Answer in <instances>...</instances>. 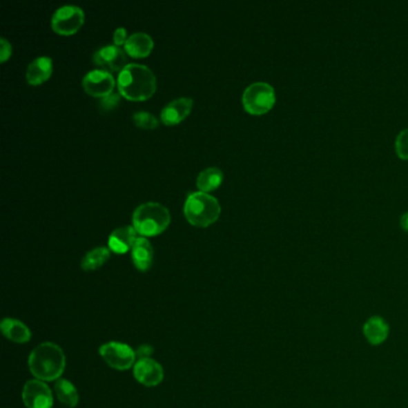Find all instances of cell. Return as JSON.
<instances>
[{
  "instance_id": "7402d4cb",
  "label": "cell",
  "mask_w": 408,
  "mask_h": 408,
  "mask_svg": "<svg viewBox=\"0 0 408 408\" xmlns=\"http://www.w3.org/2000/svg\"><path fill=\"white\" fill-rule=\"evenodd\" d=\"M133 122L140 128L151 130L158 126V119L153 114L148 112H137L133 114Z\"/></svg>"
},
{
  "instance_id": "ac0fdd59",
  "label": "cell",
  "mask_w": 408,
  "mask_h": 408,
  "mask_svg": "<svg viewBox=\"0 0 408 408\" xmlns=\"http://www.w3.org/2000/svg\"><path fill=\"white\" fill-rule=\"evenodd\" d=\"M0 327L5 337L16 344H26L32 339L30 329L19 320L8 318L1 321Z\"/></svg>"
},
{
  "instance_id": "9a60e30c",
  "label": "cell",
  "mask_w": 408,
  "mask_h": 408,
  "mask_svg": "<svg viewBox=\"0 0 408 408\" xmlns=\"http://www.w3.org/2000/svg\"><path fill=\"white\" fill-rule=\"evenodd\" d=\"M130 251L132 261L137 269L145 272L151 267L153 261V248L148 240L145 237L137 238Z\"/></svg>"
},
{
  "instance_id": "4316f807",
  "label": "cell",
  "mask_w": 408,
  "mask_h": 408,
  "mask_svg": "<svg viewBox=\"0 0 408 408\" xmlns=\"http://www.w3.org/2000/svg\"><path fill=\"white\" fill-rule=\"evenodd\" d=\"M400 223H401V226H402L406 231H408V212H406V213L402 215L401 220H400Z\"/></svg>"
},
{
  "instance_id": "277c9868",
  "label": "cell",
  "mask_w": 408,
  "mask_h": 408,
  "mask_svg": "<svg viewBox=\"0 0 408 408\" xmlns=\"http://www.w3.org/2000/svg\"><path fill=\"white\" fill-rule=\"evenodd\" d=\"M184 210V215L191 224L207 226L218 220L222 207L220 202L211 194L194 192L187 197Z\"/></svg>"
},
{
  "instance_id": "8fae6325",
  "label": "cell",
  "mask_w": 408,
  "mask_h": 408,
  "mask_svg": "<svg viewBox=\"0 0 408 408\" xmlns=\"http://www.w3.org/2000/svg\"><path fill=\"white\" fill-rule=\"evenodd\" d=\"M133 375L135 380L146 387H156L164 378V370L155 359H138L135 364Z\"/></svg>"
},
{
  "instance_id": "3957f363",
  "label": "cell",
  "mask_w": 408,
  "mask_h": 408,
  "mask_svg": "<svg viewBox=\"0 0 408 408\" xmlns=\"http://www.w3.org/2000/svg\"><path fill=\"white\" fill-rule=\"evenodd\" d=\"M135 231L143 236H155L163 233L171 223V213L159 202H144L132 215Z\"/></svg>"
},
{
  "instance_id": "e0dca14e",
  "label": "cell",
  "mask_w": 408,
  "mask_h": 408,
  "mask_svg": "<svg viewBox=\"0 0 408 408\" xmlns=\"http://www.w3.org/2000/svg\"><path fill=\"white\" fill-rule=\"evenodd\" d=\"M363 333L371 345H381L388 338L389 326L381 316H373L364 324Z\"/></svg>"
},
{
  "instance_id": "5bb4252c",
  "label": "cell",
  "mask_w": 408,
  "mask_h": 408,
  "mask_svg": "<svg viewBox=\"0 0 408 408\" xmlns=\"http://www.w3.org/2000/svg\"><path fill=\"white\" fill-rule=\"evenodd\" d=\"M53 71V61L50 57H37L28 65L26 77L27 81L32 86H37L50 78Z\"/></svg>"
},
{
  "instance_id": "30bf717a",
  "label": "cell",
  "mask_w": 408,
  "mask_h": 408,
  "mask_svg": "<svg viewBox=\"0 0 408 408\" xmlns=\"http://www.w3.org/2000/svg\"><path fill=\"white\" fill-rule=\"evenodd\" d=\"M115 86V79L110 72L96 68L88 72L83 78V88L94 97H106L112 94Z\"/></svg>"
},
{
  "instance_id": "d4e9b609",
  "label": "cell",
  "mask_w": 408,
  "mask_h": 408,
  "mask_svg": "<svg viewBox=\"0 0 408 408\" xmlns=\"http://www.w3.org/2000/svg\"><path fill=\"white\" fill-rule=\"evenodd\" d=\"M0 43H1V58H0V60L5 61L6 59L10 58L11 52H12V47H11V43H10L9 41L6 40L5 37H1Z\"/></svg>"
},
{
  "instance_id": "44dd1931",
  "label": "cell",
  "mask_w": 408,
  "mask_h": 408,
  "mask_svg": "<svg viewBox=\"0 0 408 408\" xmlns=\"http://www.w3.org/2000/svg\"><path fill=\"white\" fill-rule=\"evenodd\" d=\"M110 258V249L107 247H96L88 251L81 259V266L84 271H95L104 266Z\"/></svg>"
},
{
  "instance_id": "7c38bea8",
  "label": "cell",
  "mask_w": 408,
  "mask_h": 408,
  "mask_svg": "<svg viewBox=\"0 0 408 408\" xmlns=\"http://www.w3.org/2000/svg\"><path fill=\"white\" fill-rule=\"evenodd\" d=\"M193 108V99L189 97H179L173 99L162 109L161 120L166 125H176L188 115Z\"/></svg>"
},
{
  "instance_id": "cb8c5ba5",
  "label": "cell",
  "mask_w": 408,
  "mask_h": 408,
  "mask_svg": "<svg viewBox=\"0 0 408 408\" xmlns=\"http://www.w3.org/2000/svg\"><path fill=\"white\" fill-rule=\"evenodd\" d=\"M119 101H120V95L117 94V93H112L106 97H102L99 106L104 108V110H110L113 108L117 107Z\"/></svg>"
},
{
  "instance_id": "7a4b0ae2",
  "label": "cell",
  "mask_w": 408,
  "mask_h": 408,
  "mask_svg": "<svg viewBox=\"0 0 408 408\" xmlns=\"http://www.w3.org/2000/svg\"><path fill=\"white\" fill-rule=\"evenodd\" d=\"M156 76L148 66L128 64L117 77V88L122 96L133 101H143L156 91Z\"/></svg>"
},
{
  "instance_id": "4fadbf2b",
  "label": "cell",
  "mask_w": 408,
  "mask_h": 408,
  "mask_svg": "<svg viewBox=\"0 0 408 408\" xmlns=\"http://www.w3.org/2000/svg\"><path fill=\"white\" fill-rule=\"evenodd\" d=\"M135 226L130 225H126V226H120L114 230L109 240H108V244H109V249L117 253V254H124L126 251H130L135 244Z\"/></svg>"
},
{
  "instance_id": "ffe728a7",
  "label": "cell",
  "mask_w": 408,
  "mask_h": 408,
  "mask_svg": "<svg viewBox=\"0 0 408 408\" xmlns=\"http://www.w3.org/2000/svg\"><path fill=\"white\" fill-rule=\"evenodd\" d=\"M54 391L55 394L58 396L59 401L61 404L66 405L68 407H76L79 401V395L77 391L76 387L72 385L71 382L68 380H64L60 378L58 381L55 382V386H54Z\"/></svg>"
},
{
  "instance_id": "603a6c76",
  "label": "cell",
  "mask_w": 408,
  "mask_h": 408,
  "mask_svg": "<svg viewBox=\"0 0 408 408\" xmlns=\"http://www.w3.org/2000/svg\"><path fill=\"white\" fill-rule=\"evenodd\" d=\"M395 148L400 158L408 159V128L400 132L395 142Z\"/></svg>"
},
{
  "instance_id": "2e32d148",
  "label": "cell",
  "mask_w": 408,
  "mask_h": 408,
  "mask_svg": "<svg viewBox=\"0 0 408 408\" xmlns=\"http://www.w3.org/2000/svg\"><path fill=\"white\" fill-rule=\"evenodd\" d=\"M153 40L146 32H135L127 39L125 43L126 53L135 58H144L151 53Z\"/></svg>"
},
{
  "instance_id": "ba28073f",
  "label": "cell",
  "mask_w": 408,
  "mask_h": 408,
  "mask_svg": "<svg viewBox=\"0 0 408 408\" xmlns=\"http://www.w3.org/2000/svg\"><path fill=\"white\" fill-rule=\"evenodd\" d=\"M22 398L27 408H52L53 406L52 391L40 380L28 381L23 387Z\"/></svg>"
},
{
  "instance_id": "52a82bcc",
  "label": "cell",
  "mask_w": 408,
  "mask_h": 408,
  "mask_svg": "<svg viewBox=\"0 0 408 408\" xmlns=\"http://www.w3.org/2000/svg\"><path fill=\"white\" fill-rule=\"evenodd\" d=\"M84 23V11L77 5H63L52 16L54 32L61 35H71Z\"/></svg>"
},
{
  "instance_id": "5b68a950",
  "label": "cell",
  "mask_w": 408,
  "mask_h": 408,
  "mask_svg": "<svg viewBox=\"0 0 408 408\" xmlns=\"http://www.w3.org/2000/svg\"><path fill=\"white\" fill-rule=\"evenodd\" d=\"M243 106L253 115H261L269 112L275 104V91L273 86L264 81H256L244 90L242 96Z\"/></svg>"
},
{
  "instance_id": "484cf974",
  "label": "cell",
  "mask_w": 408,
  "mask_h": 408,
  "mask_svg": "<svg viewBox=\"0 0 408 408\" xmlns=\"http://www.w3.org/2000/svg\"><path fill=\"white\" fill-rule=\"evenodd\" d=\"M127 32H126L125 28H117V30L114 32V42H115V45L120 46L122 43H126V41H127Z\"/></svg>"
},
{
  "instance_id": "d6986e66",
  "label": "cell",
  "mask_w": 408,
  "mask_h": 408,
  "mask_svg": "<svg viewBox=\"0 0 408 408\" xmlns=\"http://www.w3.org/2000/svg\"><path fill=\"white\" fill-rule=\"evenodd\" d=\"M222 181H223V171L217 166H210L204 169L197 175V188L200 189V192L207 193L217 188L222 184Z\"/></svg>"
},
{
  "instance_id": "8992f818",
  "label": "cell",
  "mask_w": 408,
  "mask_h": 408,
  "mask_svg": "<svg viewBox=\"0 0 408 408\" xmlns=\"http://www.w3.org/2000/svg\"><path fill=\"white\" fill-rule=\"evenodd\" d=\"M99 355L104 358V362L115 370H128L135 365V352L130 346L110 341L99 347Z\"/></svg>"
},
{
  "instance_id": "9c48e42d",
  "label": "cell",
  "mask_w": 408,
  "mask_h": 408,
  "mask_svg": "<svg viewBox=\"0 0 408 408\" xmlns=\"http://www.w3.org/2000/svg\"><path fill=\"white\" fill-rule=\"evenodd\" d=\"M127 54L125 50L117 45H109L101 47L96 50L93 57L94 63L107 72H122L128 65Z\"/></svg>"
},
{
  "instance_id": "6da1fadb",
  "label": "cell",
  "mask_w": 408,
  "mask_h": 408,
  "mask_svg": "<svg viewBox=\"0 0 408 408\" xmlns=\"http://www.w3.org/2000/svg\"><path fill=\"white\" fill-rule=\"evenodd\" d=\"M28 365L36 380L58 381L65 371L66 357L60 346L54 342H43L32 351Z\"/></svg>"
}]
</instances>
